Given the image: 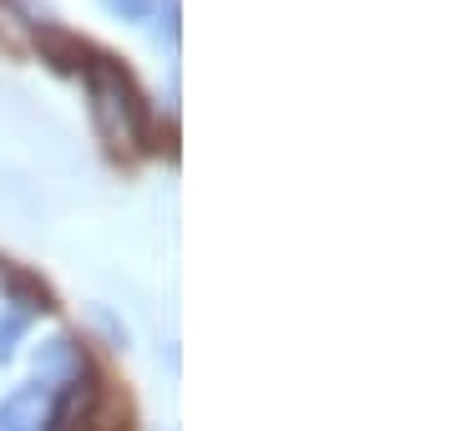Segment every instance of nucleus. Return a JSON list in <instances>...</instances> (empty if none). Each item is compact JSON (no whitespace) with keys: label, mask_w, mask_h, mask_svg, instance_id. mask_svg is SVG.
<instances>
[{"label":"nucleus","mask_w":456,"mask_h":431,"mask_svg":"<svg viewBox=\"0 0 456 431\" xmlns=\"http://www.w3.org/2000/svg\"><path fill=\"white\" fill-rule=\"evenodd\" d=\"M86 97H92V122H97L102 142L117 158H137L147 148V102L112 56L86 61Z\"/></svg>","instance_id":"nucleus-1"},{"label":"nucleus","mask_w":456,"mask_h":431,"mask_svg":"<svg viewBox=\"0 0 456 431\" xmlns=\"http://www.w3.org/2000/svg\"><path fill=\"white\" fill-rule=\"evenodd\" d=\"M82 376H86V355L71 335H56V340H46V346L36 350V386L66 391V386L82 381Z\"/></svg>","instance_id":"nucleus-2"},{"label":"nucleus","mask_w":456,"mask_h":431,"mask_svg":"<svg viewBox=\"0 0 456 431\" xmlns=\"http://www.w3.org/2000/svg\"><path fill=\"white\" fill-rule=\"evenodd\" d=\"M51 406L46 386H20L0 401V431H51Z\"/></svg>","instance_id":"nucleus-3"},{"label":"nucleus","mask_w":456,"mask_h":431,"mask_svg":"<svg viewBox=\"0 0 456 431\" xmlns=\"http://www.w3.org/2000/svg\"><path fill=\"white\" fill-rule=\"evenodd\" d=\"M31 41H36V51H41V61H46L51 71H61V77H77V71H86V46H82L71 31H61V26L41 20Z\"/></svg>","instance_id":"nucleus-4"},{"label":"nucleus","mask_w":456,"mask_h":431,"mask_svg":"<svg viewBox=\"0 0 456 431\" xmlns=\"http://www.w3.org/2000/svg\"><path fill=\"white\" fill-rule=\"evenodd\" d=\"M92 406H97V386L86 381V376L71 381L61 406H51V431H86L92 427Z\"/></svg>","instance_id":"nucleus-5"},{"label":"nucleus","mask_w":456,"mask_h":431,"mask_svg":"<svg viewBox=\"0 0 456 431\" xmlns=\"http://www.w3.org/2000/svg\"><path fill=\"white\" fill-rule=\"evenodd\" d=\"M0 280H5V295H11V310H20L26 320H31V315H41V310H56V299H51V289H46L41 280H36L31 269H5Z\"/></svg>","instance_id":"nucleus-6"},{"label":"nucleus","mask_w":456,"mask_h":431,"mask_svg":"<svg viewBox=\"0 0 456 431\" xmlns=\"http://www.w3.org/2000/svg\"><path fill=\"white\" fill-rule=\"evenodd\" d=\"M26 325H31V320L20 315V310H5V315H0V365L16 355V346H20V335H26Z\"/></svg>","instance_id":"nucleus-7"},{"label":"nucleus","mask_w":456,"mask_h":431,"mask_svg":"<svg viewBox=\"0 0 456 431\" xmlns=\"http://www.w3.org/2000/svg\"><path fill=\"white\" fill-rule=\"evenodd\" d=\"M102 5H107L117 20H142V16H152V0H102Z\"/></svg>","instance_id":"nucleus-8"}]
</instances>
